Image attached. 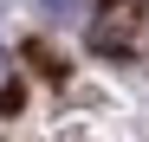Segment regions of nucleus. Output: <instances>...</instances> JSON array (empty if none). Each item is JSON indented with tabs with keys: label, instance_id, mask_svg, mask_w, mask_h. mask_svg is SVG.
I'll use <instances>...</instances> for the list:
<instances>
[{
	"label": "nucleus",
	"instance_id": "f257e3e1",
	"mask_svg": "<svg viewBox=\"0 0 149 142\" xmlns=\"http://www.w3.org/2000/svg\"><path fill=\"white\" fill-rule=\"evenodd\" d=\"M136 26H143V0H110V7L97 13V26H91V45L117 58V52L136 45Z\"/></svg>",
	"mask_w": 149,
	"mask_h": 142
},
{
	"label": "nucleus",
	"instance_id": "7ed1b4c3",
	"mask_svg": "<svg viewBox=\"0 0 149 142\" xmlns=\"http://www.w3.org/2000/svg\"><path fill=\"white\" fill-rule=\"evenodd\" d=\"M0 71H7V52H0Z\"/></svg>",
	"mask_w": 149,
	"mask_h": 142
},
{
	"label": "nucleus",
	"instance_id": "f03ea898",
	"mask_svg": "<svg viewBox=\"0 0 149 142\" xmlns=\"http://www.w3.org/2000/svg\"><path fill=\"white\" fill-rule=\"evenodd\" d=\"M39 7H45V19H78L84 0H39Z\"/></svg>",
	"mask_w": 149,
	"mask_h": 142
},
{
	"label": "nucleus",
	"instance_id": "20e7f679",
	"mask_svg": "<svg viewBox=\"0 0 149 142\" xmlns=\"http://www.w3.org/2000/svg\"><path fill=\"white\" fill-rule=\"evenodd\" d=\"M0 13H7V0H0Z\"/></svg>",
	"mask_w": 149,
	"mask_h": 142
}]
</instances>
